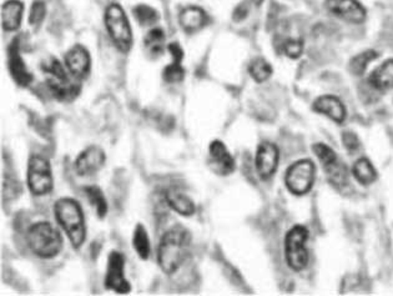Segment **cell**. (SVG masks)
<instances>
[{"mask_svg": "<svg viewBox=\"0 0 393 296\" xmlns=\"http://www.w3.org/2000/svg\"><path fill=\"white\" fill-rule=\"evenodd\" d=\"M315 164L311 160H299L290 166L285 176L286 186L295 195L307 194L314 186Z\"/></svg>", "mask_w": 393, "mask_h": 296, "instance_id": "obj_8", "label": "cell"}, {"mask_svg": "<svg viewBox=\"0 0 393 296\" xmlns=\"http://www.w3.org/2000/svg\"><path fill=\"white\" fill-rule=\"evenodd\" d=\"M105 287L116 294L126 295L131 291L129 280L125 276V256L120 251H111L105 272Z\"/></svg>", "mask_w": 393, "mask_h": 296, "instance_id": "obj_9", "label": "cell"}, {"mask_svg": "<svg viewBox=\"0 0 393 296\" xmlns=\"http://www.w3.org/2000/svg\"><path fill=\"white\" fill-rule=\"evenodd\" d=\"M210 169L215 174L226 176L233 174L236 168L234 156L231 155L228 146L221 141H213L209 146Z\"/></svg>", "mask_w": 393, "mask_h": 296, "instance_id": "obj_14", "label": "cell"}, {"mask_svg": "<svg viewBox=\"0 0 393 296\" xmlns=\"http://www.w3.org/2000/svg\"><path fill=\"white\" fill-rule=\"evenodd\" d=\"M168 51H170V56H173V63L165 68L163 71V79L170 84L180 83L184 81L185 78L184 66L181 64L184 59V51L176 41L168 46Z\"/></svg>", "mask_w": 393, "mask_h": 296, "instance_id": "obj_18", "label": "cell"}, {"mask_svg": "<svg viewBox=\"0 0 393 296\" xmlns=\"http://www.w3.org/2000/svg\"><path fill=\"white\" fill-rule=\"evenodd\" d=\"M279 159L280 153L277 146L270 141H262L260 144L256 151L255 165L261 179L267 180L274 176L279 166Z\"/></svg>", "mask_w": 393, "mask_h": 296, "instance_id": "obj_12", "label": "cell"}, {"mask_svg": "<svg viewBox=\"0 0 393 296\" xmlns=\"http://www.w3.org/2000/svg\"><path fill=\"white\" fill-rule=\"evenodd\" d=\"M65 66L71 76L78 81H83L89 76L91 58L85 46L76 44L65 56Z\"/></svg>", "mask_w": 393, "mask_h": 296, "instance_id": "obj_15", "label": "cell"}, {"mask_svg": "<svg viewBox=\"0 0 393 296\" xmlns=\"http://www.w3.org/2000/svg\"><path fill=\"white\" fill-rule=\"evenodd\" d=\"M24 4L20 0H6L1 8V24L5 31L19 29L23 21Z\"/></svg>", "mask_w": 393, "mask_h": 296, "instance_id": "obj_20", "label": "cell"}, {"mask_svg": "<svg viewBox=\"0 0 393 296\" xmlns=\"http://www.w3.org/2000/svg\"><path fill=\"white\" fill-rule=\"evenodd\" d=\"M252 1H254L255 4H257V6H260V4H261V3L264 1V0H252Z\"/></svg>", "mask_w": 393, "mask_h": 296, "instance_id": "obj_34", "label": "cell"}, {"mask_svg": "<svg viewBox=\"0 0 393 296\" xmlns=\"http://www.w3.org/2000/svg\"><path fill=\"white\" fill-rule=\"evenodd\" d=\"M191 249V234L183 225H175L165 233L158 246V262L166 275H173L184 265Z\"/></svg>", "mask_w": 393, "mask_h": 296, "instance_id": "obj_1", "label": "cell"}, {"mask_svg": "<svg viewBox=\"0 0 393 296\" xmlns=\"http://www.w3.org/2000/svg\"><path fill=\"white\" fill-rule=\"evenodd\" d=\"M342 141H344V148L347 150L354 151L359 148V141L357 136H354V133H351V131H347V133L344 131Z\"/></svg>", "mask_w": 393, "mask_h": 296, "instance_id": "obj_32", "label": "cell"}, {"mask_svg": "<svg viewBox=\"0 0 393 296\" xmlns=\"http://www.w3.org/2000/svg\"><path fill=\"white\" fill-rule=\"evenodd\" d=\"M45 16H46V6H45L44 1L35 0L33 6L30 8V26H39L41 24V21H44Z\"/></svg>", "mask_w": 393, "mask_h": 296, "instance_id": "obj_31", "label": "cell"}, {"mask_svg": "<svg viewBox=\"0 0 393 296\" xmlns=\"http://www.w3.org/2000/svg\"><path fill=\"white\" fill-rule=\"evenodd\" d=\"M326 9L342 21L361 24L366 19V11L357 0H325Z\"/></svg>", "mask_w": 393, "mask_h": 296, "instance_id": "obj_11", "label": "cell"}, {"mask_svg": "<svg viewBox=\"0 0 393 296\" xmlns=\"http://www.w3.org/2000/svg\"><path fill=\"white\" fill-rule=\"evenodd\" d=\"M369 84L377 91L393 89V59L384 61L369 76Z\"/></svg>", "mask_w": 393, "mask_h": 296, "instance_id": "obj_22", "label": "cell"}, {"mask_svg": "<svg viewBox=\"0 0 393 296\" xmlns=\"http://www.w3.org/2000/svg\"><path fill=\"white\" fill-rule=\"evenodd\" d=\"M249 73L256 83H264L272 76V66L264 58H256L250 63Z\"/></svg>", "mask_w": 393, "mask_h": 296, "instance_id": "obj_27", "label": "cell"}, {"mask_svg": "<svg viewBox=\"0 0 393 296\" xmlns=\"http://www.w3.org/2000/svg\"><path fill=\"white\" fill-rule=\"evenodd\" d=\"M30 250L40 259H54L63 250V236L49 221H38L26 231Z\"/></svg>", "mask_w": 393, "mask_h": 296, "instance_id": "obj_3", "label": "cell"}, {"mask_svg": "<svg viewBox=\"0 0 393 296\" xmlns=\"http://www.w3.org/2000/svg\"><path fill=\"white\" fill-rule=\"evenodd\" d=\"M281 49L284 51L285 56H289L291 59H297L302 54L304 44L300 39H286L281 44Z\"/></svg>", "mask_w": 393, "mask_h": 296, "instance_id": "obj_30", "label": "cell"}, {"mask_svg": "<svg viewBox=\"0 0 393 296\" xmlns=\"http://www.w3.org/2000/svg\"><path fill=\"white\" fill-rule=\"evenodd\" d=\"M314 111L320 114L329 116L330 119L341 124L346 118V109L339 98L332 96H324L317 98L314 103Z\"/></svg>", "mask_w": 393, "mask_h": 296, "instance_id": "obj_19", "label": "cell"}, {"mask_svg": "<svg viewBox=\"0 0 393 296\" xmlns=\"http://www.w3.org/2000/svg\"><path fill=\"white\" fill-rule=\"evenodd\" d=\"M314 151L324 166L325 171L329 174L330 180L332 181L335 185H344L347 180L346 168L340 163L339 158L336 156L334 150L322 143H317L314 146Z\"/></svg>", "mask_w": 393, "mask_h": 296, "instance_id": "obj_10", "label": "cell"}, {"mask_svg": "<svg viewBox=\"0 0 393 296\" xmlns=\"http://www.w3.org/2000/svg\"><path fill=\"white\" fill-rule=\"evenodd\" d=\"M55 219L59 223L70 244L74 249H80L86 240V224L83 208L79 201L73 198H61L55 203Z\"/></svg>", "mask_w": 393, "mask_h": 296, "instance_id": "obj_2", "label": "cell"}, {"mask_svg": "<svg viewBox=\"0 0 393 296\" xmlns=\"http://www.w3.org/2000/svg\"><path fill=\"white\" fill-rule=\"evenodd\" d=\"M165 200L176 214L185 216V218L194 215L195 211H196L194 200L183 191H180L179 189H169L166 191Z\"/></svg>", "mask_w": 393, "mask_h": 296, "instance_id": "obj_21", "label": "cell"}, {"mask_svg": "<svg viewBox=\"0 0 393 296\" xmlns=\"http://www.w3.org/2000/svg\"><path fill=\"white\" fill-rule=\"evenodd\" d=\"M352 173H354V178L362 185L372 184L376 180V178H377L376 169L372 165V163L369 159H366V158H361V159L354 163Z\"/></svg>", "mask_w": 393, "mask_h": 296, "instance_id": "obj_26", "label": "cell"}, {"mask_svg": "<svg viewBox=\"0 0 393 296\" xmlns=\"http://www.w3.org/2000/svg\"><path fill=\"white\" fill-rule=\"evenodd\" d=\"M44 71L46 84L53 96L60 101H73L81 91L80 81L70 74L66 66H63L56 58H50L41 66Z\"/></svg>", "mask_w": 393, "mask_h": 296, "instance_id": "obj_4", "label": "cell"}, {"mask_svg": "<svg viewBox=\"0 0 393 296\" xmlns=\"http://www.w3.org/2000/svg\"><path fill=\"white\" fill-rule=\"evenodd\" d=\"M84 193L88 201L94 206L98 218L104 219L105 216L108 215L109 205H108V200H106L103 190L98 185H86L84 186Z\"/></svg>", "mask_w": 393, "mask_h": 296, "instance_id": "obj_23", "label": "cell"}, {"mask_svg": "<svg viewBox=\"0 0 393 296\" xmlns=\"http://www.w3.org/2000/svg\"><path fill=\"white\" fill-rule=\"evenodd\" d=\"M26 183L35 196L48 195L54 188V178L49 160L41 155L30 156L26 170Z\"/></svg>", "mask_w": 393, "mask_h": 296, "instance_id": "obj_6", "label": "cell"}, {"mask_svg": "<svg viewBox=\"0 0 393 296\" xmlns=\"http://www.w3.org/2000/svg\"><path fill=\"white\" fill-rule=\"evenodd\" d=\"M8 56H9L8 66H9L10 76L16 83V86H20V88L29 86L31 84V81H33V76L28 71L26 64L24 63V59L20 56L18 38L14 39L13 43L10 44Z\"/></svg>", "mask_w": 393, "mask_h": 296, "instance_id": "obj_16", "label": "cell"}, {"mask_svg": "<svg viewBox=\"0 0 393 296\" xmlns=\"http://www.w3.org/2000/svg\"><path fill=\"white\" fill-rule=\"evenodd\" d=\"M247 13H249V8L246 4H240L236 9L234 11V18L235 21H244L245 18L247 16Z\"/></svg>", "mask_w": 393, "mask_h": 296, "instance_id": "obj_33", "label": "cell"}, {"mask_svg": "<svg viewBox=\"0 0 393 296\" xmlns=\"http://www.w3.org/2000/svg\"><path fill=\"white\" fill-rule=\"evenodd\" d=\"M377 51H362L359 56H354L352 61H349V71L354 76H362L364 71L367 69L369 63L377 59Z\"/></svg>", "mask_w": 393, "mask_h": 296, "instance_id": "obj_28", "label": "cell"}, {"mask_svg": "<svg viewBox=\"0 0 393 296\" xmlns=\"http://www.w3.org/2000/svg\"><path fill=\"white\" fill-rule=\"evenodd\" d=\"M106 155L100 146H88L75 160V171L79 176H91L104 168Z\"/></svg>", "mask_w": 393, "mask_h": 296, "instance_id": "obj_13", "label": "cell"}, {"mask_svg": "<svg viewBox=\"0 0 393 296\" xmlns=\"http://www.w3.org/2000/svg\"><path fill=\"white\" fill-rule=\"evenodd\" d=\"M133 246L140 259L148 260L151 254V244H150L149 234L143 224H138L135 228L133 235Z\"/></svg>", "mask_w": 393, "mask_h": 296, "instance_id": "obj_24", "label": "cell"}, {"mask_svg": "<svg viewBox=\"0 0 393 296\" xmlns=\"http://www.w3.org/2000/svg\"><path fill=\"white\" fill-rule=\"evenodd\" d=\"M164 31L160 28H154L145 36L144 46L151 58H158L163 54L165 48Z\"/></svg>", "mask_w": 393, "mask_h": 296, "instance_id": "obj_25", "label": "cell"}, {"mask_svg": "<svg viewBox=\"0 0 393 296\" xmlns=\"http://www.w3.org/2000/svg\"><path fill=\"white\" fill-rule=\"evenodd\" d=\"M104 19L106 31L109 33L110 39L114 43L115 48L124 54L129 53L133 48L134 38L124 9L119 4L111 3L105 11Z\"/></svg>", "mask_w": 393, "mask_h": 296, "instance_id": "obj_5", "label": "cell"}, {"mask_svg": "<svg viewBox=\"0 0 393 296\" xmlns=\"http://www.w3.org/2000/svg\"><path fill=\"white\" fill-rule=\"evenodd\" d=\"M309 231L302 225H296L287 233L285 239V255L290 267L295 271L304 270L309 262L306 243Z\"/></svg>", "mask_w": 393, "mask_h": 296, "instance_id": "obj_7", "label": "cell"}, {"mask_svg": "<svg viewBox=\"0 0 393 296\" xmlns=\"http://www.w3.org/2000/svg\"><path fill=\"white\" fill-rule=\"evenodd\" d=\"M179 23L183 31L194 34L209 24V16L200 6H188L180 13Z\"/></svg>", "mask_w": 393, "mask_h": 296, "instance_id": "obj_17", "label": "cell"}, {"mask_svg": "<svg viewBox=\"0 0 393 296\" xmlns=\"http://www.w3.org/2000/svg\"><path fill=\"white\" fill-rule=\"evenodd\" d=\"M133 13H134L135 19L143 26H154L160 19L158 11H155L154 8L146 4L135 6Z\"/></svg>", "mask_w": 393, "mask_h": 296, "instance_id": "obj_29", "label": "cell"}]
</instances>
